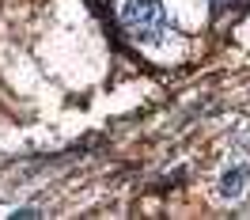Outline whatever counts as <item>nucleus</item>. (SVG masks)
<instances>
[{"label": "nucleus", "mask_w": 250, "mask_h": 220, "mask_svg": "<svg viewBox=\"0 0 250 220\" xmlns=\"http://www.w3.org/2000/svg\"><path fill=\"white\" fill-rule=\"evenodd\" d=\"M122 27L137 42H163L171 23H167V12L159 0H125L122 8Z\"/></svg>", "instance_id": "obj_1"}, {"label": "nucleus", "mask_w": 250, "mask_h": 220, "mask_svg": "<svg viewBox=\"0 0 250 220\" xmlns=\"http://www.w3.org/2000/svg\"><path fill=\"white\" fill-rule=\"evenodd\" d=\"M243 178H247V167L228 171L224 178H220V194H224V198H239V194H243Z\"/></svg>", "instance_id": "obj_2"}, {"label": "nucleus", "mask_w": 250, "mask_h": 220, "mask_svg": "<svg viewBox=\"0 0 250 220\" xmlns=\"http://www.w3.org/2000/svg\"><path fill=\"white\" fill-rule=\"evenodd\" d=\"M216 4H224V0H216Z\"/></svg>", "instance_id": "obj_3"}]
</instances>
